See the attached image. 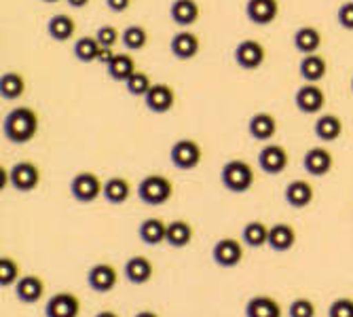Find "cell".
Here are the masks:
<instances>
[{
  "label": "cell",
  "instance_id": "obj_1",
  "mask_svg": "<svg viewBox=\"0 0 353 317\" xmlns=\"http://www.w3.org/2000/svg\"><path fill=\"white\" fill-rule=\"evenodd\" d=\"M39 127H41V121H39L37 110L28 106H19L7 112L3 121V134L11 144H28L37 138Z\"/></svg>",
  "mask_w": 353,
  "mask_h": 317
},
{
  "label": "cell",
  "instance_id": "obj_2",
  "mask_svg": "<svg viewBox=\"0 0 353 317\" xmlns=\"http://www.w3.org/2000/svg\"><path fill=\"white\" fill-rule=\"evenodd\" d=\"M220 182L229 193L241 195L254 186V170L243 158H231L220 170Z\"/></svg>",
  "mask_w": 353,
  "mask_h": 317
},
{
  "label": "cell",
  "instance_id": "obj_3",
  "mask_svg": "<svg viewBox=\"0 0 353 317\" xmlns=\"http://www.w3.org/2000/svg\"><path fill=\"white\" fill-rule=\"evenodd\" d=\"M174 195V184L170 178L150 174L138 184V197L142 203L157 207V205H165Z\"/></svg>",
  "mask_w": 353,
  "mask_h": 317
},
{
  "label": "cell",
  "instance_id": "obj_4",
  "mask_svg": "<svg viewBox=\"0 0 353 317\" xmlns=\"http://www.w3.org/2000/svg\"><path fill=\"white\" fill-rule=\"evenodd\" d=\"M104 193V182L93 172H79L70 180V195L79 203H93Z\"/></svg>",
  "mask_w": 353,
  "mask_h": 317
},
{
  "label": "cell",
  "instance_id": "obj_5",
  "mask_svg": "<svg viewBox=\"0 0 353 317\" xmlns=\"http://www.w3.org/2000/svg\"><path fill=\"white\" fill-rule=\"evenodd\" d=\"M201 156H203V152H201L199 142L190 140V138H182V140L174 142V146L170 150L172 165L182 172H190V170L199 167Z\"/></svg>",
  "mask_w": 353,
  "mask_h": 317
},
{
  "label": "cell",
  "instance_id": "obj_6",
  "mask_svg": "<svg viewBox=\"0 0 353 317\" xmlns=\"http://www.w3.org/2000/svg\"><path fill=\"white\" fill-rule=\"evenodd\" d=\"M212 260L222 269H233L243 260V241L222 237L212 247Z\"/></svg>",
  "mask_w": 353,
  "mask_h": 317
},
{
  "label": "cell",
  "instance_id": "obj_7",
  "mask_svg": "<svg viewBox=\"0 0 353 317\" xmlns=\"http://www.w3.org/2000/svg\"><path fill=\"white\" fill-rule=\"evenodd\" d=\"M11 186L19 193H32L41 184V167L32 161H19L9 170Z\"/></svg>",
  "mask_w": 353,
  "mask_h": 317
},
{
  "label": "cell",
  "instance_id": "obj_8",
  "mask_svg": "<svg viewBox=\"0 0 353 317\" xmlns=\"http://www.w3.org/2000/svg\"><path fill=\"white\" fill-rule=\"evenodd\" d=\"M294 104L303 114H317L326 106V93L317 83H305L294 93Z\"/></svg>",
  "mask_w": 353,
  "mask_h": 317
},
{
  "label": "cell",
  "instance_id": "obj_9",
  "mask_svg": "<svg viewBox=\"0 0 353 317\" xmlns=\"http://www.w3.org/2000/svg\"><path fill=\"white\" fill-rule=\"evenodd\" d=\"M233 57H235V63L241 70H259L265 63L267 51H265V47L259 41L248 39V41H241L235 47V55Z\"/></svg>",
  "mask_w": 353,
  "mask_h": 317
},
{
  "label": "cell",
  "instance_id": "obj_10",
  "mask_svg": "<svg viewBox=\"0 0 353 317\" xmlns=\"http://www.w3.org/2000/svg\"><path fill=\"white\" fill-rule=\"evenodd\" d=\"M144 104L154 114H168L176 106V91L168 83H154L146 93Z\"/></svg>",
  "mask_w": 353,
  "mask_h": 317
},
{
  "label": "cell",
  "instance_id": "obj_11",
  "mask_svg": "<svg viewBox=\"0 0 353 317\" xmlns=\"http://www.w3.org/2000/svg\"><path fill=\"white\" fill-rule=\"evenodd\" d=\"M303 167H305V172L309 176L322 178V176H326V174L332 172V167H334V156L324 146H313L303 156Z\"/></svg>",
  "mask_w": 353,
  "mask_h": 317
},
{
  "label": "cell",
  "instance_id": "obj_12",
  "mask_svg": "<svg viewBox=\"0 0 353 317\" xmlns=\"http://www.w3.org/2000/svg\"><path fill=\"white\" fill-rule=\"evenodd\" d=\"M117 281H119V273L112 265L108 263H100V265H93L87 273V283L93 292L98 294H108L117 288Z\"/></svg>",
  "mask_w": 353,
  "mask_h": 317
},
{
  "label": "cell",
  "instance_id": "obj_13",
  "mask_svg": "<svg viewBox=\"0 0 353 317\" xmlns=\"http://www.w3.org/2000/svg\"><path fill=\"white\" fill-rule=\"evenodd\" d=\"M288 163H290V156H288V150L279 144H267L259 152V165L269 176H277L285 172Z\"/></svg>",
  "mask_w": 353,
  "mask_h": 317
},
{
  "label": "cell",
  "instance_id": "obj_14",
  "mask_svg": "<svg viewBox=\"0 0 353 317\" xmlns=\"http://www.w3.org/2000/svg\"><path fill=\"white\" fill-rule=\"evenodd\" d=\"M81 300L72 292H57L45 303V317H79Z\"/></svg>",
  "mask_w": 353,
  "mask_h": 317
},
{
  "label": "cell",
  "instance_id": "obj_15",
  "mask_svg": "<svg viewBox=\"0 0 353 317\" xmlns=\"http://www.w3.org/2000/svg\"><path fill=\"white\" fill-rule=\"evenodd\" d=\"M199 49H201V41H199V37L195 34V32H190V30L176 32V34L172 37V41H170V51L180 61L192 59L199 53Z\"/></svg>",
  "mask_w": 353,
  "mask_h": 317
},
{
  "label": "cell",
  "instance_id": "obj_16",
  "mask_svg": "<svg viewBox=\"0 0 353 317\" xmlns=\"http://www.w3.org/2000/svg\"><path fill=\"white\" fill-rule=\"evenodd\" d=\"M245 17L254 25H269L279 17V3L277 0H248Z\"/></svg>",
  "mask_w": 353,
  "mask_h": 317
},
{
  "label": "cell",
  "instance_id": "obj_17",
  "mask_svg": "<svg viewBox=\"0 0 353 317\" xmlns=\"http://www.w3.org/2000/svg\"><path fill=\"white\" fill-rule=\"evenodd\" d=\"M277 119L271 112H256L248 121V134L256 142H269L277 134Z\"/></svg>",
  "mask_w": 353,
  "mask_h": 317
},
{
  "label": "cell",
  "instance_id": "obj_18",
  "mask_svg": "<svg viewBox=\"0 0 353 317\" xmlns=\"http://www.w3.org/2000/svg\"><path fill=\"white\" fill-rule=\"evenodd\" d=\"M313 197H315L313 184L307 182V180H292L283 190L285 203L290 207H294V209H305L307 205H311Z\"/></svg>",
  "mask_w": 353,
  "mask_h": 317
},
{
  "label": "cell",
  "instance_id": "obj_19",
  "mask_svg": "<svg viewBox=\"0 0 353 317\" xmlns=\"http://www.w3.org/2000/svg\"><path fill=\"white\" fill-rule=\"evenodd\" d=\"M45 294V281L39 275H23L15 283V296L26 305H34Z\"/></svg>",
  "mask_w": 353,
  "mask_h": 317
},
{
  "label": "cell",
  "instance_id": "obj_20",
  "mask_svg": "<svg viewBox=\"0 0 353 317\" xmlns=\"http://www.w3.org/2000/svg\"><path fill=\"white\" fill-rule=\"evenodd\" d=\"M47 34L55 41V43H66L72 41L77 34V21L72 15L68 13H57L47 21Z\"/></svg>",
  "mask_w": 353,
  "mask_h": 317
},
{
  "label": "cell",
  "instance_id": "obj_21",
  "mask_svg": "<svg viewBox=\"0 0 353 317\" xmlns=\"http://www.w3.org/2000/svg\"><path fill=\"white\" fill-rule=\"evenodd\" d=\"M201 15V9H199V3L197 0H174L172 7H170V17L176 25H182V28H190L195 25L197 19Z\"/></svg>",
  "mask_w": 353,
  "mask_h": 317
},
{
  "label": "cell",
  "instance_id": "obj_22",
  "mask_svg": "<svg viewBox=\"0 0 353 317\" xmlns=\"http://www.w3.org/2000/svg\"><path fill=\"white\" fill-rule=\"evenodd\" d=\"M328 72V61L319 53H309L299 63V74L305 83H319Z\"/></svg>",
  "mask_w": 353,
  "mask_h": 317
},
{
  "label": "cell",
  "instance_id": "obj_23",
  "mask_svg": "<svg viewBox=\"0 0 353 317\" xmlns=\"http://www.w3.org/2000/svg\"><path fill=\"white\" fill-rule=\"evenodd\" d=\"M296 243V231L292 225H288V222H277L269 229V247L273 252H288L292 249Z\"/></svg>",
  "mask_w": 353,
  "mask_h": 317
},
{
  "label": "cell",
  "instance_id": "obj_24",
  "mask_svg": "<svg viewBox=\"0 0 353 317\" xmlns=\"http://www.w3.org/2000/svg\"><path fill=\"white\" fill-rule=\"evenodd\" d=\"M313 132H315L317 140L334 142L343 136V121H341V116H336L332 112L322 114V116H317V121L313 125Z\"/></svg>",
  "mask_w": 353,
  "mask_h": 317
},
{
  "label": "cell",
  "instance_id": "obj_25",
  "mask_svg": "<svg viewBox=\"0 0 353 317\" xmlns=\"http://www.w3.org/2000/svg\"><path fill=\"white\" fill-rule=\"evenodd\" d=\"M154 267L146 256H132L125 263V277L134 285H144L152 279Z\"/></svg>",
  "mask_w": 353,
  "mask_h": 317
},
{
  "label": "cell",
  "instance_id": "obj_26",
  "mask_svg": "<svg viewBox=\"0 0 353 317\" xmlns=\"http://www.w3.org/2000/svg\"><path fill=\"white\" fill-rule=\"evenodd\" d=\"M292 43H294V49L303 55L317 53V49L322 47V34H319V30L313 25H301L294 32Z\"/></svg>",
  "mask_w": 353,
  "mask_h": 317
},
{
  "label": "cell",
  "instance_id": "obj_27",
  "mask_svg": "<svg viewBox=\"0 0 353 317\" xmlns=\"http://www.w3.org/2000/svg\"><path fill=\"white\" fill-rule=\"evenodd\" d=\"M138 235L146 245H159L168 239V225L161 218H146L142 220Z\"/></svg>",
  "mask_w": 353,
  "mask_h": 317
},
{
  "label": "cell",
  "instance_id": "obj_28",
  "mask_svg": "<svg viewBox=\"0 0 353 317\" xmlns=\"http://www.w3.org/2000/svg\"><path fill=\"white\" fill-rule=\"evenodd\" d=\"M245 317H281V307L271 296H252L245 303Z\"/></svg>",
  "mask_w": 353,
  "mask_h": 317
},
{
  "label": "cell",
  "instance_id": "obj_29",
  "mask_svg": "<svg viewBox=\"0 0 353 317\" xmlns=\"http://www.w3.org/2000/svg\"><path fill=\"white\" fill-rule=\"evenodd\" d=\"M106 72L108 76L114 81V83H127L132 79V74L136 72V61L132 55L127 53H117L114 59L106 66Z\"/></svg>",
  "mask_w": 353,
  "mask_h": 317
},
{
  "label": "cell",
  "instance_id": "obj_30",
  "mask_svg": "<svg viewBox=\"0 0 353 317\" xmlns=\"http://www.w3.org/2000/svg\"><path fill=\"white\" fill-rule=\"evenodd\" d=\"M132 195V186L130 182H127L125 178L121 176H112L104 182V193L102 197L110 203V205H121L125 203L127 199H130Z\"/></svg>",
  "mask_w": 353,
  "mask_h": 317
},
{
  "label": "cell",
  "instance_id": "obj_31",
  "mask_svg": "<svg viewBox=\"0 0 353 317\" xmlns=\"http://www.w3.org/2000/svg\"><path fill=\"white\" fill-rule=\"evenodd\" d=\"M192 237H195V231H192L190 222H186V220H172L170 225H168V239H165V243L170 247L182 249V247H186L192 241Z\"/></svg>",
  "mask_w": 353,
  "mask_h": 317
},
{
  "label": "cell",
  "instance_id": "obj_32",
  "mask_svg": "<svg viewBox=\"0 0 353 317\" xmlns=\"http://www.w3.org/2000/svg\"><path fill=\"white\" fill-rule=\"evenodd\" d=\"M269 229L265 222L261 220H252L243 227L241 231V241L248 245V247H263L269 243Z\"/></svg>",
  "mask_w": 353,
  "mask_h": 317
},
{
  "label": "cell",
  "instance_id": "obj_33",
  "mask_svg": "<svg viewBox=\"0 0 353 317\" xmlns=\"http://www.w3.org/2000/svg\"><path fill=\"white\" fill-rule=\"evenodd\" d=\"M121 43L125 45L127 51H140L148 45V32L144 25L132 23L121 32Z\"/></svg>",
  "mask_w": 353,
  "mask_h": 317
},
{
  "label": "cell",
  "instance_id": "obj_34",
  "mask_svg": "<svg viewBox=\"0 0 353 317\" xmlns=\"http://www.w3.org/2000/svg\"><path fill=\"white\" fill-rule=\"evenodd\" d=\"M26 91V81L19 72H5L3 79H0V95H3L5 100L13 102V100H19Z\"/></svg>",
  "mask_w": 353,
  "mask_h": 317
},
{
  "label": "cell",
  "instance_id": "obj_35",
  "mask_svg": "<svg viewBox=\"0 0 353 317\" xmlns=\"http://www.w3.org/2000/svg\"><path fill=\"white\" fill-rule=\"evenodd\" d=\"M100 49H102V45L98 43V39H95V37H81V39H77V43H74V57H77L81 63L98 61Z\"/></svg>",
  "mask_w": 353,
  "mask_h": 317
},
{
  "label": "cell",
  "instance_id": "obj_36",
  "mask_svg": "<svg viewBox=\"0 0 353 317\" xmlns=\"http://www.w3.org/2000/svg\"><path fill=\"white\" fill-rule=\"evenodd\" d=\"M152 85H154V83L150 81V76H148L146 72H142V70H136V72L132 74V79L125 83L127 93L134 95V98H146V93L150 91Z\"/></svg>",
  "mask_w": 353,
  "mask_h": 317
},
{
  "label": "cell",
  "instance_id": "obj_37",
  "mask_svg": "<svg viewBox=\"0 0 353 317\" xmlns=\"http://www.w3.org/2000/svg\"><path fill=\"white\" fill-rule=\"evenodd\" d=\"M19 281V265L9 258V256H3L0 258V285L7 288V285H15Z\"/></svg>",
  "mask_w": 353,
  "mask_h": 317
},
{
  "label": "cell",
  "instance_id": "obj_38",
  "mask_svg": "<svg viewBox=\"0 0 353 317\" xmlns=\"http://www.w3.org/2000/svg\"><path fill=\"white\" fill-rule=\"evenodd\" d=\"M95 39H98V43L102 47H112L121 41V32L114 28V25H100L98 32H95Z\"/></svg>",
  "mask_w": 353,
  "mask_h": 317
},
{
  "label": "cell",
  "instance_id": "obj_39",
  "mask_svg": "<svg viewBox=\"0 0 353 317\" xmlns=\"http://www.w3.org/2000/svg\"><path fill=\"white\" fill-rule=\"evenodd\" d=\"M288 315L290 317H315V305L309 298H296L288 307Z\"/></svg>",
  "mask_w": 353,
  "mask_h": 317
},
{
  "label": "cell",
  "instance_id": "obj_40",
  "mask_svg": "<svg viewBox=\"0 0 353 317\" xmlns=\"http://www.w3.org/2000/svg\"><path fill=\"white\" fill-rule=\"evenodd\" d=\"M328 317H353V298H336L328 309Z\"/></svg>",
  "mask_w": 353,
  "mask_h": 317
},
{
  "label": "cell",
  "instance_id": "obj_41",
  "mask_svg": "<svg viewBox=\"0 0 353 317\" xmlns=\"http://www.w3.org/2000/svg\"><path fill=\"white\" fill-rule=\"evenodd\" d=\"M336 19L341 23L343 30L347 32H353V0H349V3H343L336 11Z\"/></svg>",
  "mask_w": 353,
  "mask_h": 317
},
{
  "label": "cell",
  "instance_id": "obj_42",
  "mask_svg": "<svg viewBox=\"0 0 353 317\" xmlns=\"http://www.w3.org/2000/svg\"><path fill=\"white\" fill-rule=\"evenodd\" d=\"M106 7L112 13H123L132 7V0H106Z\"/></svg>",
  "mask_w": 353,
  "mask_h": 317
},
{
  "label": "cell",
  "instance_id": "obj_43",
  "mask_svg": "<svg viewBox=\"0 0 353 317\" xmlns=\"http://www.w3.org/2000/svg\"><path fill=\"white\" fill-rule=\"evenodd\" d=\"M114 55H117V53H114L112 47H102V49H100V55H98V61L104 63V66H108V63L114 59Z\"/></svg>",
  "mask_w": 353,
  "mask_h": 317
},
{
  "label": "cell",
  "instance_id": "obj_44",
  "mask_svg": "<svg viewBox=\"0 0 353 317\" xmlns=\"http://www.w3.org/2000/svg\"><path fill=\"white\" fill-rule=\"evenodd\" d=\"M66 3H68L72 9H85V7L91 3V0H66Z\"/></svg>",
  "mask_w": 353,
  "mask_h": 317
},
{
  "label": "cell",
  "instance_id": "obj_45",
  "mask_svg": "<svg viewBox=\"0 0 353 317\" xmlns=\"http://www.w3.org/2000/svg\"><path fill=\"white\" fill-rule=\"evenodd\" d=\"M95 317H119V315L114 311H110V309H104V311H100Z\"/></svg>",
  "mask_w": 353,
  "mask_h": 317
},
{
  "label": "cell",
  "instance_id": "obj_46",
  "mask_svg": "<svg viewBox=\"0 0 353 317\" xmlns=\"http://www.w3.org/2000/svg\"><path fill=\"white\" fill-rule=\"evenodd\" d=\"M134 317H159L154 311H140V313H136Z\"/></svg>",
  "mask_w": 353,
  "mask_h": 317
},
{
  "label": "cell",
  "instance_id": "obj_47",
  "mask_svg": "<svg viewBox=\"0 0 353 317\" xmlns=\"http://www.w3.org/2000/svg\"><path fill=\"white\" fill-rule=\"evenodd\" d=\"M43 3H47V5H55V3H59V0H43Z\"/></svg>",
  "mask_w": 353,
  "mask_h": 317
},
{
  "label": "cell",
  "instance_id": "obj_48",
  "mask_svg": "<svg viewBox=\"0 0 353 317\" xmlns=\"http://www.w3.org/2000/svg\"><path fill=\"white\" fill-rule=\"evenodd\" d=\"M351 91H353V79H351Z\"/></svg>",
  "mask_w": 353,
  "mask_h": 317
}]
</instances>
